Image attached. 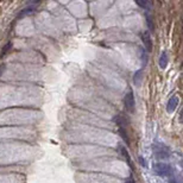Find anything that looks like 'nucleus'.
I'll return each instance as SVG.
<instances>
[{"instance_id": "obj_17", "label": "nucleus", "mask_w": 183, "mask_h": 183, "mask_svg": "<svg viewBox=\"0 0 183 183\" xmlns=\"http://www.w3.org/2000/svg\"><path fill=\"white\" fill-rule=\"evenodd\" d=\"M125 183H136V182H134V179H133V177H132V176H130V178H127Z\"/></svg>"}, {"instance_id": "obj_12", "label": "nucleus", "mask_w": 183, "mask_h": 183, "mask_svg": "<svg viewBox=\"0 0 183 183\" xmlns=\"http://www.w3.org/2000/svg\"><path fill=\"white\" fill-rule=\"evenodd\" d=\"M137 4H138V6L143 7L145 11H150V10H151V7H152L151 1H144V0H137Z\"/></svg>"}, {"instance_id": "obj_5", "label": "nucleus", "mask_w": 183, "mask_h": 183, "mask_svg": "<svg viewBox=\"0 0 183 183\" xmlns=\"http://www.w3.org/2000/svg\"><path fill=\"white\" fill-rule=\"evenodd\" d=\"M177 106H178V98H177L176 95H174V97H171V98L169 99V101H168V104H167V112H168L169 114L174 113V112L176 111Z\"/></svg>"}, {"instance_id": "obj_10", "label": "nucleus", "mask_w": 183, "mask_h": 183, "mask_svg": "<svg viewBox=\"0 0 183 183\" xmlns=\"http://www.w3.org/2000/svg\"><path fill=\"white\" fill-rule=\"evenodd\" d=\"M146 23H147V27H149V31L151 34H154L155 32V23H154V19H152V17L150 14L146 13Z\"/></svg>"}, {"instance_id": "obj_1", "label": "nucleus", "mask_w": 183, "mask_h": 183, "mask_svg": "<svg viewBox=\"0 0 183 183\" xmlns=\"http://www.w3.org/2000/svg\"><path fill=\"white\" fill-rule=\"evenodd\" d=\"M152 149H154V154H155V157L159 161H165L168 158H170L171 156V152H170V149L164 145L163 143H159V142H156L152 145Z\"/></svg>"}, {"instance_id": "obj_6", "label": "nucleus", "mask_w": 183, "mask_h": 183, "mask_svg": "<svg viewBox=\"0 0 183 183\" xmlns=\"http://www.w3.org/2000/svg\"><path fill=\"white\" fill-rule=\"evenodd\" d=\"M119 150H120V154L123 155V157L126 159V162H127L129 167H130V168L133 170V169H134V167H133V163H132L131 156H130V154H129V151H127L126 146H124V145H119Z\"/></svg>"}, {"instance_id": "obj_7", "label": "nucleus", "mask_w": 183, "mask_h": 183, "mask_svg": "<svg viewBox=\"0 0 183 183\" xmlns=\"http://www.w3.org/2000/svg\"><path fill=\"white\" fill-rule=\"evenodd\" d=\"M142 41H143L144 46H145L144 50H146V52H150V51L152 50V41H151L150 35H149L147 32L143 34V36H142Z\"/></svg>"}, {"instance_id": "obj_9", "label": "nucleus", "mask_w": 183, "mask_h": 183, "mask_svg": "<svg viewBox=\"0 0 183 183\" xmlns=\"http://www.w3.org/2000/svg\"><path fill=\"white\" fill-rule=\"evenodd\" d=\"M168 61H169V57H168V52L167 51H163L161 54V57H159V67L162 69H165L168 67Z\"/></svg>"}, {"instance_id": "obj_13", "label": "nucleus", "mask_w": 183, "mask_h": 183, "mask_svg": "<svg viewBox=\"0 0 183 183\" xmlns=\"http://www.w3.org/2000/svg\"><path fill=\"white\" fill-rule=\"evenodd\" d=\"M140 55H142V64H143V69L146 67L147 64V59H149V55L144 49H140Z\"/></svg>"}, {"instance_id": "obj_8", "label": "nucleus", "mask_w": 183, "mask_h": 183, "mask_svg": "<svg viewBox=\"0 0 183 183\" xmlns=\"http://www.w3.org/2000/svg\"><path fill=\"white\" fill-rule=\"evenodd\" d=\"M143 75H144V69H139L134 73L133 75V83L136 84V87H139L142 84V81H143Z\"/></svg>"}, {"instance_id": "obj_2", "label": "nucleus", "mask_w": 183, "mask_h": 183, "mask_svg": "<svg viewBox=\"0 0 183 183\" xmlns=\"http://www.w3.org/2000/svg\"><path fill=\"white\" fill-rule=\"evenodd\" d=\"M154 171L156 175H158L161 177H169L174 174L172 168L168 163H156L154 165Z\"/></svg>"}, {"instance_id": "obj_3", "label": "nucleus", "mask_w": 183, "mask_h": 183, "mask_svg": "<svg viewBox=\"0 0 183 183\" xmlns=\"http://www.w3.org/2000/svg\"><path fill=\"white\" fill-rule=\"evenodd\" d=\"M124 105H125V108L127 112L130 113H133L134 112V108H136V102H134V97H133V92L130 90L129 93L125 95L124 98Z\"/></svg>"}, {"instance_id": "obj_14", "label": "nucleus", "mask_w": 183, "mask_h": 183, "mask_svg": "<svg viewBox=\"0 0 183 183\" xmlns=\"http://www.w3.org/2000/svg\"><path fill=\"white\" fill-rule=\"evenodd\" d=\"M35 9H36L35 6H29V7L24 9V10H23V11H21V12L18 14V17H24V16H26V14H29V13H32Z\"/></svg>"}, {"instance_id": "obj_11", "label": "nucleus", "mask_w": 183, "mask_h": 183, "mask_svg": "<svg viewBox=\"0 0 183 183\" xmlns=\"http://www.w3.org/2000/svg\"><path fill=\"white\" fill-rule=\"evenodd\" d=\"M118 132H119V134H120V137L123 138V140L126 143V145L129 146L130 145V138H129V134H127V132H126V130L125 129H119L118 130Z\"/></svg>"}, {"instance_id": "obj_16", "label": "nucleus", "mask_w": 183, "mask_h": 183, "mask_svg": "<svg viewBox=\"0 0 183 183\" xmlns=\"http://www.w3.org/2000/svg\"><path fill=\"white\" fill-rule=\"evenodd\" d=\"M11 46H12V44H11V43H7V44H6V45H5L4 48H3V51H1V56H4V55H5V54H6V52H7L9 50H10V48H11Z\"/></svg>"}, {"instance_id": "obj_4", "label": "nucleus", "mask_w": 183, "mask_h": 183, "mask_svg": "<svg viewBox=\"0 0 183 183\" xmlns=\"http://www.w3.org/2000/svg\"><path fill=\"white\" fill-rule=\"evenodd\" d=\"M113 121L119 126V129H126L127 125H129V119H127L123 113L115 114V115L113 117Z\"/></svg>"}, {"instance_id": "obj_15", "label": "nucleus", "mask_w": 183, "mask_h": 183, "mask_svg": "<svg viewBox=\"0 0 183 183\" xmlns=\"http://www.w3.org/2000/svg\"><path fill=\"white\" fill-rule=\"evenodd\" d=\"M138 159H139V163H140V165H142V167L147 168V162H146V159H144V157H143V156H139V157H138Z\"/></svg>"}]
</instances>
